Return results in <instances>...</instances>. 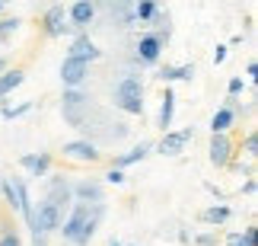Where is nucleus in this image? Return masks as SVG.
<instances>
[{
  "instance_id": "f257e3e1",
  "label": "nucleus",
  "mask_w": 258,
  "mask_h": 246,
  "mask_svg": "<svg viewBox=\"0 0 258 246\" xmlns=\"http://www.w3.org/2000/svg\"><path fill=\"white\" fill-rule=\"evenodd\" d=\"M112 106L121 109L124 115H144V80L137 74L121 77L112 86Z\"/></svg>"
},
{
  "instance_id": "f03ea898",
  "label": "nucleus",
  "mask_w": 258,
  "mask_h": 246,
  "mask_svg": "<svg viewBox=\"0 0 258 246\" xmlns=\"http://www.w3.org/2000/svg\"><path fill=\"white\" fill-rule=\"evenodd\" d=\"M93 96L83 93L80 86H64V96H61V115H64V122L71 125V128H83L86 119H89V112H93Z\"/></svg>"
},
{
  "instance_id": "7ed1b4c3",
  "label": "nucleus",
  "mask_w": 258,
  "mask_h": 246,
  "mask_svg": "<svg viewBox=\"0 0 258 246\" xmlns=\"http://www.w3.org/2000/svg\"><path fill=\"white\" fill-rule=\"evenodd\" d=\"M42 35L45 38H64V35H74L71 23H67V7L64 4H54L42 13Z\"/></svg>"
},
{
  "instance_id": "20e7f679",
  "label": "nucleus",
  "mask_w": 258,
  "mask_h": 246,
  "mask_svg": "<svg viewBox=\"0 0 258 246\" xmlns=\"http://www.w3.org/2000/svg\"><path fill=\"white\" fill-rule=\"evenodd\" d=\"M61 221H64V214L45 199L38 208H32V224H29V233H48V237H51V233L61 227Z\"/></svg>"
},
{
  "instance_id": "39448f33",
  "label": "nucleus",
  "mask_w": 258,
  "mask_h": 246,
  "mask_svg": "<svg viewBox=\"0 0 258 246\" xmlns=\"http://www.w3.org/2000/svg\"><path fill=\"white\" fill-rule=\"evenodd\" d=\"M163 38L156 35V32H144L141 38H137V45H134V61L141 64V67H156L160 64V58H163Z\"/></svg>"
},
{
  "instance_id": "423d86ee",
  "label": "nucleus",
  "mask_w": 258,
  "mask_h": 246,
  "mask_svg": "<svg viewBox=\"0 0 258 246\" xmlns=\"http://www.w3.org/2000/svg\"><path fill=\"white\" fill-rule=\"evenodd\" d=\"M45 199L54 205L61 214H67V208L74 205V182H71V176H51L48 179V192H45Z\"/></svg>"
},
{
  "instance_id": "0eeeda50",
  "label": "nucleus",
  "mask_w": 258,
  "mask_h": 246,
  "mask_svg": "<svg viewBox=\"0 0 258 246\" xmlns=\"http://www.w3.org/2000/svg\"><path fill=\"white\" fill-rule=\"evenodd\" d=\"M61 154L67 160H77V163H99L102 160V147L93 144L89 137H77V141H67L61 147Z\"/></svg>"
},
{
  "instance_id": "6e6552de",
  "label": "nucleus",
  "mask_w": 258,
  "mask_h": 246,
  "mask_svg": "<svg viewBox=\"0 0 258 246\" xmlns=\"http://www.w3.org/2000/svg\"><path fill=\"white\" fill-rule=\"evenodd\" d=\"M96 4L93 0H74L71 7H67V23H71L74 32H89V26L96 23Z\"/></svg>"
},
{
  "instance_id": "1a4fd4ad",
  "label": "nucleus",
  "mask_w": 258,
  "mask_h": 246,
  "mask_svg": "<svg viewBox=\"0 0 258 246\" xmlns=\"http://www.w3.org/2000/svg\"><path fill=\"white\" fill-rule=\"evenodd\" d=\"M188 141H195V128L191 125L182 128V131H163L160 144H153V151H160L163 157H178V154H185Z\"/></svg>"
},
{
  "instance_id": "9d476101",
  "label": "nucleus",
  "mask_w": 258,
  "mask_h": 246,
  "mask_svg": "<svg viewBox=\"0 0 258 246\" xmlns=\"http://www.w3.org/2000/svg\"><path fill=\"white\" fill-rule=\"evenodd\" d=\"M236 154V144L230 134H211V144H207V160H211V166H217V170H226V163L233 160Z\"/></svg>"
},
{
  "instance_id": "9b49d317",
  "label": "nucleus",
  "mask_w": 258,
  "mask_h": 246,
  "mask_svg": "<svg viewBox=\"0 0 258 246\" xmlns=\"http://www.w3.org/2000/svg\"><path fill=\"white\" fill-rule=\"evenodd\" d=\"M86 214H89V205H83V202H74L71 205V214H64V221H61V240H64V246H71L74 240H77V233H80V227H83V221H86Z\"/></svg>"
},
{
  "instance_id": "f8f14e48",
  "label": "nucleus",
  "mask_w": 258,
  "mask_h": 246,
  "mask_svg": "<svg viewBox=\"0 0 258 246\" xmlns=\"http://www.w3.org/2000/svg\"><path fill=\"white\" fill-rule=\"evenodd\" d=\"M105 218V202H96V205H89V214H86V221H83V227L80 233H77V240L71 246H89L96 237V230H99V224H102Z\"/></svg>"
},
{
  "instance_id": "ddd939ff",
  "label": "nucleus",
  "mask_w": 258,
  "mask_h": 246,
  "mask_svg": "<svg viewBox=\"0 0 258 246\" xmlns=\"http://www.w3.org/2000/svg\"><path fill=\"white\" fill-rule=\"evenodd\" d=\"M67 55H71V58H80V61H86V64H96L99 58H102V52H99V45L89 38V32H74Z\"/></svg>"
},
{
  "instance_id": "4468645a",
  "label": "nucleus",
  "mask_w": 258,
  "mask_h": 246,
  "mask_svg": "<svg viewBox=\"0 0 258 246\" xmlns=\"http://www.w3.org/2000/svg\"><path fill=\"white\" fill-rule=\"evenodd\" d=\"M86 80H89V64L80 61V58L64 55V61H61V83L64 86H83Z\"/></svg>"
},
{
  "instance_id": "2eb2a0df",
  "label": "nucleus",
  "mask_w": 258,
  "mask_h": 246,
  "mask_svg": "<svg viewBox=\"0 0 258 246\" xmlns=\"http://www.w3.org/2000/svg\"><path fill=\"white\" fill-rule=\"evenodd\" d=\"M19 166H23V170L32 176V179H45L48 173H51V166H54V157L51 154H23L19 157Z\"/></svg>"
},
{
  "instance_id": "dca6fc26",
  "label": "nucleus",
  "mask_w": 258,
  "mask_h": 246,
  "mask_svg": "<svg viewBox=\"0 0 258 246\" xmlns=\"http://www.w3.org/2000/svg\"><path fill=\"white\" fill-rule=\"evenodd\" d=\"M74 202H83V205L105 202V185L99 179H77L74 182Z\"/></svg>"
},
{
  "instance_id": "f3484780",
  "label": "nucleus",
  "mask_w": 258,
  "mask_h": 246,
  "mask_svg": "<svg viewBox=\"0 0 258 246\" xmlns=\"http://www.w3.org/2000/svg\"><path fill=\"white\" fill-rule=\"evenodd\" d=\"M150 151H153V141H141V144H134L127 154H115L108 166H115V170H127V166H134V163H144L147 157H150Z\"/></svg>"
},
{
  "instance_id": "a211bd4d",
  "label": "nucleus",
  "mask_w": 258,
  "mask_h": 246,
  "mask_svg": "<svg viewBox=\"0 0 258 246\" xmlns=\"http://www.w3.org/2000/svg\"><path fill=\"white\" fill-rule=\"evenodd\" d=\"M172 119H175V90L166 83V90L160 96V119H156V128H160V131H172Z\"/></svg>"
},
{
  "instance_id": "6ab92c4d",
  "label": "nucleus",
  "mask_w": 258,
  "mask_h": 246,
  "mask_svg": "<svg viewBox=\"0 0 258 246\" xmlns=\"http://www.w3.org/2000/svg\"><path fill=\"white\" fill-rule=\"evenodd\" d=\"M230 218H233V208H230L226 202H220V205H207V208L198 214V221L207 224V227H223Z\"/></svg>"
},
{
  "instance_id": "aec40b11",
  "label": "nucleus",
  "mask_w": 258,
  "mask_h": 246,
  "mask_svg": "<svg viewBox=\"0 0 258 246\" xmlns=\"http://www.w3.org/2000/svg\"><path fill=\"white\" fill-rule=\"evenodd\" d=\"M163 83H175V80H195V64H163L156 71Z\"/></svg>"
},
{
  "instance_id": "412c9836",
  "label": "nucleus",
  "mask_w": 258,
  "mask_h": 246,
  "mask_svg": "<svg viewBox=\"0 0 258 246\" xmlns=\"http://www.w3.org/2000/svg\"><path fill=\"white\" fill-rule=\"evenodd\" d=\"M236 125V112L226 106H217L214 119H211V134H230V128Z\"/></svg>"
},
{
  "instance_id": "4be33fe9",
  "label": "nucleus",
  "mask_w": 258,
  "mask_h": 246,
  "mask_svg": "<svg viewBox=\"0 0 258 246\" xmlns=\"http://www.w3.org/2000/svg\"><path fill=\"white\" fill-rule=\"evenodd\" d=\"M160 10V0H134L131 4V13H134V23H150Z\"/></svg>"
},
{
  "instance_id": "5701e85b",
  "label": "nucleus",
  "mask_w": 258,
  "mask_h": 246,
  "mask_svg": "<svg viewBox=\"0 0 258 246\" xmlns=\"http://www.w3.org/2000/svg\"><path fill=\"white\" fill-rule=\"evenodd\" d=\"M32 106H35V103H19V106L0 103V119H4V122H16V119H23L26 112H32Z\"/></svg>"
},
{
  "instance_id": "b1692460",
  "label": "nucleus",
  "mask_w": 258,
  "mask_h": 246,
  "mask_svg": "<svg viewBox=\"0 0 258 246\" xmlns=\"http://www.w3.org/2000/svg\"><path fill=\"white\" fill-rule=\"evenodd\" d=\"M0 246H26L23 237H19V230H16V224H10V221L0 224Z\"/></svg>"
},
{
  "instance_id": "393cba45",
  "label": "nucleus",
  "mask_w": 258,
  "mask_h": 246,
  "mask_svg": "<svg viewBox=\"0 0 258 246\" xmlns=\"http://www.w3.org/2000/svg\"><path fill=\"white\" fill-rule=\"evenodd\" d=\"M19 26H23V19H19V16H0V45H7L10 35H13Z\"/></svg>"
},
{
  "instance_id": "a878e982",
  "label": "nucleus",
  "mask_w": 258,
  "mask_h": 246,
  "mask_svg": "<svg viewBox=\"0 0 258 246\" xmlns=\"http://www.w3.org/2000/svg\"><path fill=\"white\" fill-rule=\"evenodd\" d=\"M242 151H245V157H249V160H255V157H258V131H255V128L242 137Z\"/></svg>"
},
{
  "instance_id": "bb28decb",
  "label": "nucleus",
  "mask_w": 258,
  "mask_h": 246,
  "mask_svg": "<svg viewBox=\"0 0 258 246\" xmlns=\"http://www.w3.org/2000/svg\"><path fill=\"white\" fill-rule=\"evenodd\" d=\"M195 246H220V233L217 230H204V233H195Z\"/></svg>"
},
{
  "instance_id": "cd10ccee",
  "label": "nucleus",
  "mask_w": 258,
  "mask_h": 246,
  "mask_svg": "<svg viewBox=\"0 0 258 246\" xmlns=\"http://www.w3.org/2000/svg\"><path fill=\"white\" fill-rule=\"evenodd\" d=\"M102 179H105L108 185H124L127 176H124V170H115V166H108V173L102 176Z\"/></svg>"
},
{
  "instance_id": "c85d7f7f",
  "label": "nucleus",
  "mask_w": 258,
  "mask_h": 246,
  "mask_svg": "<svg viewBox=\"0 0 258 246\" xmlns=\"http://www.w3.org/2000/svg\"><path fill=\"white\" fill-rule=\"evenodd\" d=\"M245 90V80L242 77H230V83H226V96H239Z\"/></svg>"
},
{
  "instance_id": "c756f323",
  "label": "nucleus",
  "mask_w": 258,
  "mask_h": 246,
  "mask_svg": "<svg viewBox=\"0 0 258 246\" xmlns=\"http://www.w3.org/2000/svg\"><path fill=\"white\" fill-rule=\"evenodd\" d=\"M239 237H242L245 246H258V227H255V224H249V227H245Z\"/></svg>"
},
{
  "instance_id": "7c9ffc66",
  "label": "nucleus",
  "mask_w": 258,
  "mask_h": 246,
  "mask_svg": "<svg viewBox=\"0 0 258 246\" xmlns=\"http://www.w3.org/2000/svg\"><path fill=\"white\" fill-rule=\"evenodd\" d=\"M226 55H230V45H217V48H214V64L220 67V64L226 61Z\"/></svg>"
},
{
  "instance_id": "2f4dec72",
  "label": "nucleus",
  "mask_w": 258,
  "mask_h": 246,
  "mask_svg": "<svg viewBox=\"0 0 258 246\" xmlns=\"http://www.w3.org/2000/svg\"><path fill=\"white\" fill-rule=\"evenodd\" d=\"M223 246H245L242 237H239V230H230V233H226V243Z\"/></svg>"
},
{
  "instance_id": "473e14b6",
  "label": "nucleus",
  "mask_w": 258,
  "mask_h": 246,
  "mask_svg": "<svg viewBox=\"0 0 258 246\" xmlns=\"http://www.w3.org/2000/svg\"><path fill=\"white\" fill-rule=\"evenodd\" d=\"M242 192H245V195H255V192H258V182H255V176H249V179L242 182Z\"/></svg>"
},
{
  "instance_id": "72a5a7b5",
  "label": "nucleus",
  "mask_w": 258,
  "mask_h": 246,
  "mask_svg": "<svg viewBox=\"0 0 258 246\" xmlns=\"http://www.w3.org/2000/svg\"><path fill=\"white\" fill-rule=\"evenodd\" d=\"M245 77H249V80H255V77H258V64H255V61L245 64Z\"/></svg>"
},
{
  "instance_id": "f704fd0d",
  "label": "nucleus",
  "mask_w": 258,
  "mask_h": 246,
  "mask_svg": "<svg viewBox=\"0 0 258 246\" xmlns=\"http://www.w3.org/2000/svg\"><path fill=\"white\" fill-rule=\"evenodd\" d=\"M32 246H48V233H32Z\"/></svg>"
},
{
  "instance_id": "c9c22d12",
  "label": "nucleus",
  "mask_w": 258,
  "mask_h": 246,
  "mask_svg": "<svg viewBox=\"0 0 258 246\" xmlns=\"http://www.w3.org/2000/svg\"><path fill=\"white\" fill-rule=\"evenodd\" d=\"M7 67H10V58H0V74H4Z\"/></svg>"
},
{
  "instance_id": "e433bc0d",
  "label": "nucleus",
  "mask_w": 258,
  "mask_h": 246,
  "mask_svg": "<svg viewBox=\"0 0 258 246\" xmlns=\"http://www.w3.org/2000/svg\"><path fill=\"white\" fill-rule=\"evenodd\" d=\"M108 246H121V243H118V240H108Z\"/></svg>"
},
{
  "instance_id": "4c0bfd02",
  "label": "nucleus",
  "mask_w": 258,
  "mask_h": 246,
  "mask_svg": "<svg viewBox=\"0 0 258 246\" xmlns=\"http://www.w3.org/2000/svg\"><path fill=\"white\" fill-rule=\"evenodd\" d=\"M0 189H4V173H0Z\"/></svg>"
},
{
  "instance_id": "58836bf2",
  "label": "nucleus",
  "mask_w": 258,
  "mask_h": 246,
  "mask_svg": "<svg viewBox=\"0 0 258 246\" xmlns=\"http://www.w3.org/2000/svg\"><path fill=\"white\" fill-rule=\"evenodd\" d=\"M4 10H7V7H4V4H0V16H4Z\"/></svg>"
},
{
  "instance_id": "ea45409f",
  "label": "nucleus",
  "mask_w": 258,
  "mask_h": 246,
  "mask_svg": "<svg viewBox=\"0 0 258 246\" xmlns=\"http://www.w3.org/2000/svg\"><path fill=\"white\" fill-rule=\"evenodd\" d=\"M0 4H4V7H7V4H10V0H0Z\"/></svg>"
}]
</instances>
